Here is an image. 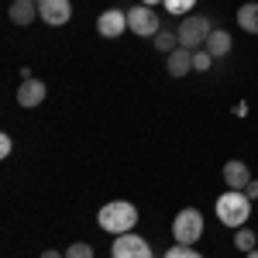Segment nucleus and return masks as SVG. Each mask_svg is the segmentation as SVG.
I'll return each mask as SVG.
<instances>
[{
	"label": "nucleus",
	"instance_id": "a878e982",
	"mask_svg": "<svg viewBox=\"0 0 258 258\" xmlns=\"http://www.w3.org/2000/svg\"><path fill=\"white\" fill-rule=\"evenodd\" d=\"M31 4H41V0H31Z\"/></svg>",
	"mask_w": 258,
	"mask_h": 258
},
{
	"label": "nucleus",
	"instance_id": "6ab92c4d",
	"mask_svg": "<svg viewBox=\"0 0 258 258\" xmlns=\"http://www.w3.org/2000/svg\"><path fill=\"white\" fill-rule=\"evenodd\" d=\"M162 258H203V255H200L193 244H172V248H169Z\"/></svg>",
	"mask_w": 258,
	"mask_h": 258
},
{
	"label": "nucleus",
	"instance_id": "0eeeda50",
	"mask_svg": "<svg viewBox=\"0 0 258 258\" xmlns=\"http://www.w3.org/2000/svg\"><path fill=\"white\" fill-rule=\"evenodd\" d=\"M69 18H73V0H41L38 4V21L52 28H62Z\"/></svg>",
	"mask_w": 258,
	"mask_h": 258
},
{
	"label": "nucleus",
	"instance_id": "aec40b11",
	"mask_svg": "<svg viewBox=\"0 0 258 258\" xmlns=\"http://www.w3.org/2000/svg\"><path fill=\"white\" fill-rule=\"evenodd\" d=\"M66 258H93V248H90L86 241H73V244L66 248Z\"/></svg>",
	"mask_w": 258,
	"mask_h": 258
},
{
	"label": "nucleus",
	"instance_id": "f3484780",
	"mask_svg": "<svg viewBox=\"0 0 258 258\" xmlns=\"http://www.w3.org/2000/svg\"><path fill=\"white\" fill-rule=\"evenodd\" d=\"M162 7H165V11H169L172 18H186V14H189V11L197 7V0H165Z\"/></svg>",
	"mask_w": 258,
	"mask_h": 258
},
{
	"label": "nucleus",
	"instance_id": "f257e3e1",
	"mask_svg": "<svg viewBox=\"0 0 258 258\" xmlns=\"http://www.w3.org/2000/svg\"><path fill=\"white\" fill-rule=\"evenodd\" d=\"M97 224L107 234H114V238H117V234H131L135 224H138V207L127 203V200H110V203L100 207Z\"/></svg>",
	"mask_w": 258,
	"mask_h": 258
},
{
	"label": "nucleus",
	"instance_id": "dca6fc26",
	"mask_svg": "<svg viewBox=\"0 0 258 258\" xmlns=\"http://www.w3.org/2000/svg\"><path fill=\"white\" fill-rule=\"evenodd\" d=\"M155 48H159V52H165V55H169V52H176V48H179V35L162 28L159 35H155Z\"/></svg>",
	"mask_w": 258,
	"mask_h": 258
},
{
	"label": "nucleus",
	"instance_id": "423d86ee",
	"mask_svg": "<svg viewBox=\"0 0 258 258\" xmlns=\"http://www.w3.org/2000/svg\"><path fill=\"white\" fill-rule=\"evenodd\" d=\"M110 258H155V255H152L148 241L131 231V234H117V241L110 244Z\"/></svg>",
	"mask_w": 258,
	"mask_h": 258
},
{
	"label": "nucleus",
	"instance_id": "ddd939ff",
	"mask_svg": "<svg viewBox=\"0 0 258 258\" xmlns=\"http://www.w3.org/2000/svg\"><path fill=\"white\" fill-rule=\"evenodd\" d=\"M231 45H234V38H231V31H224V28H214V35L207 38V52L214 55V59H224L227 52H231Z\"/></svg>",
	"mask_w": 258,
	"mask_h": 258
},
{
	"label": "nucleus",
	"instance_id": "7ed1b4c3",
	"mask_svg": "<svg viewBox=\"0 0 258 258\" xmlns=\"http://www.w3.org/2000/svg\"><path fill=\"white\" fill-rule=\"evenodd\" d=\"M176 35H179V45H182V48L197 52V48H203L207 38L214 35V21L203 18V14H186V18L179 21Z\"/></svg>",
	"mask_w": 258,
	"mask_h": 258
},
{
	"label": "nucleus",
	"instance_id": "20e7f679",
	"mask_svg": "<svg viewBox=\"0 0 258 258\" xmlns=\"http://www.w3.org/2000/svg\"><path fill=\"white\" fill-rule=\"evenodd\" d=\"M200 238H203V214L197 207L179 210L176 220H172V241L176 244H197Z\"/></svg>",
	"mask_w": 258,
	"mask_h": 258
},
{
	"label": "nucleus",
	"instance_id": "39448f33",
	"mask_svg": "<svg viewBox=\"0 0 258 258\" xmlns=\"http://www.w3.org/2000/svg\"><path fill=\"white\" fill-rule=\"evenodd\" d=\"M127 28H131L135 35H141V38H155L162 31L159 11H155V7H145V4L131 7V11H127Z\"/></svg>",
	"mask_w": 258,
	"mask_h": 258
},
{
	"label": "nucleus",
	"instance_id": "393cba45",
	"mask_svg": "<svg viewBox=\"0 0 258 258\" xmlns=\"http://www.w3.org/2000/svg\"><path fill=\"white\" fill-rule=\"evenodd\" d=\"M244 258H258V248H255V251H248V255H244Z\"/></svg>",
	"mask_w": 258,
	"mask_h": 258
},
{
	"label": "nucleus",
	"instance_id": "9b49d317",
	"mask_svg": "<svg viewBox=\"0 0 258 258\" xmlns=\"http://www.w3.org/2000/svg\"><path fill=\"white\" fill-rule=\"evenodd\" d=\"M224 182H227V189H248V182H251L248 162H241V159L224 162Z\"/></svg>",
	"mask_w": 258,
	"mask_h": 258
},
{
	"label": "nucleus",
	"instance_id": "6e6552de",
	"mask_svg": "<svg viewBox=\"0 0 258 258\" xmlns=\"http://www.w3.org/2000/svg\"><path fill=\"white\" fill-rule=\"evenodd\" d=\"M97 31L103 38H120V35L127 31V11H117V7L103 11L97 18Z\"/></svg>",
	"mask_w": 258,
	"mask_h": 258
},
{
	"label": "nucleus",
	"instance_id": "412c9836",
	"mask_svg": "<svg viewBox=\"0 0 258 258\" xmlns=\"http://www.w3.org/2000/svg\"><path fill=\"white\" fill-rule=\"evenodd\" d=\"M11 152H14V138L11 135H0V159H11Z\"/></svg>",
	"mask_w": 258,
	"mask_h": 258
},
{
	"label": "nucleus",
	"instance_id": "f03ea898",
	"mask_svg": "<svg viewBox=\"0 0 258 258\" xmlns=\"http://www.w3.org/2000/svg\"><path fill=\"white\" fill-rule=\"evenodd\" d=\"M214 207H217V220L224 227H234V231L244 227L248 217H251V200H248L244 189H227V193H220Z\"/></svg>",
	"mask_w": 258,
	"mask_h": 258
},
{
	"label": "nucleus",
	"instance_id": "1a4fd4ad",
	"mask_svg": "<svg viewBox=\"0 0 258 258\" xmlns=\"http://www.w3.org/2000/svg\"><path fill=\"white\" fill-rule=\"evenodd\" d=\"M45 97H48V86H45L41 80H35V76H31V80H21V86H18V103L24 107V110L38 107Z\"/></svg>",
	"mask_w": 258,
	"mask_h": 258
},
{
	"label": "nucleus",
	"instance_id": "4be33fe9",
	"mask_svg": "<svg viewBox=\"0 0 258 258\" xmlns=\"http://www.w3.org/2000/svg\"><path fill=\"white\" fill-rule=\"evenodd\" d=\"M244 193H248V200L255 203V200H258V179H251V182H248V189H244Z\"/></svg>",
	"mask_w": 258,
	"mask_h": 258
},
{
	"label": "nucleus",
	"instance_id": "a211bd4d",
	"mask_svg": "<svg viewBox=\"0 0 258 258\" xmlns=\"http://www.w3.org/2000/svg\"><path fill=\"white\" fill-rule=\"evenodd\" d=\"M210 66H214V55L207 48H197L193 52V73H210Z\"/></svg>",
	"mask_w": 258,
	"mask_h": 258
},
{
	"label": "nucleus",
	"instance_id": "2eb2a0df",
	"mask_svg": "<svg viewBox=\"0 0 258 258\" xmlns=\"http://www.w3.org/2000/svg\"><path fill=\"white\" fill-rule=\"evenodd\" d=\"M255 241H258V238H255V231H251L248 224L234 231V248H238V251H244V255H248V251H255V248H258Z\"/></svg>",
	"mask_w": 258,
	"mask_h": 258
},
{
	"label": "nucleus",
	"instance_id": "5701e85b",
	"mask_svg": "<svg viewBox=\"0 0 258 258\" xmlns=\"http://www.w3.org/2000/svg\"><path fill=\"white\" fill-rule=\"evenodd\" d=\"M41 258H66V251H55V248H48V251H41Z\"/></svg>",
	"mask_w": 258,
	"mask_h": 258
},
{
	"label": "nucleus",
	"instance_id": "f8f14e48",
	"mask_svg": "<svg viewBox=\"0 0 258 258\" xmlns=\"http://www.w3.org/2000/svg\"><path fill=\"white\" fill-rule=\"evenodd\" d=\"M7 14H11V21H14V24L28 28L31 21H38V4H31V0H14Z\"/></svg>",
	"mask_w": 258,
	"mask_h": 258
},
{
	"label": "nucleus",
	"instance_id": "4468645a",
	"mask_svg": "<svg viewBox=\"0 0 258 258\" xmlns=\"http://www.w3.org/2000/svg\"><path fill=\"white\" fill-rule=\"evenodd\" d=\"M238 28L248 35H258V0L251 4H241L238 7Z\"/></svg>",
	"mask_w": 258,
	"mask_h": 258
},
{
	"label": "nucleus",
	"instance_id": "9d476101",
	"mask_svg": "<svg viewBox=\"0 0 258 258\" xmlns=\"http://www.w3.org/2000/svg\"><path fill=\"white\" fill-rule=\"evenodd\" d=\"M165 69H169V76H172V80H186V76L193 73V52L179 45L176 52H169V55H165Z\"/></svg>",
	"mask_w": 258,
	"mask_h": 258
},
{
	"label": "nucleus",
	"instance_id": "b1692460",
	"mask_svg": "<svg viewBox=\"0 0 258 258\" xmlns=\"http://www.w3.org/2000/svg\"><path fill=\"white\" fill-rule=\"evenodd\" d=\"M145 7H159V4H165V0H141Z\"/></svg>",
	"mask_w": 258,
	"mask_h": 258
}]
</instances>
